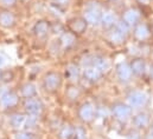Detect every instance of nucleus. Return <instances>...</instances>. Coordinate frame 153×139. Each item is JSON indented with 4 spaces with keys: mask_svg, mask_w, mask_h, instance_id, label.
<instances>
[{
    "mask_svg": "<svg viewBox=\"0 0 153 139\" xmlns=\"http://www.w3.org/2000/svg\"><path fill=\"white\" fill-rule=\"evenodd\" d=\"M123 39H125V34L121 33V32H119L117 30L111 34V40H112L113 42H115V44H120V42H122Z\"/></svg>",
    "mask_w": 153,
    "mask_h": 139,
    "instance_id": "19",
    "label": "nucleus"
},
{
    "mask_svg": "<svg viewBox=\"0 0 153 139\" xmlns=\"http://www.w3.org/2000/svg\"><path fill=\"white\" fill-rule=\"evenodd\" d=\"M147 139H153V137H152V136H150V137H149Z\"/></svg>",
    "mask_w": 153,
    "mask_h": 139,
    "instance_id": "32",
    "label": "nucleus"
},
{
    "mask_svg": "<svg viewBox=\"0 0 153 139\" xmlns=\"http://www.w3.org/2000/svg\"><path fill=\"white\" fill-rule=\"evenodd\" d=\"M84 18H85V21L87 23H89L91 25H96L100 21V13H99L97 10L89 7L85 11V13H84Z\"/></svg>",
    "mask_w": 153,
    "mask_h": 139,
    "instance_id": "5",
    "label": "nucleus"
},
{
    "mask_svg": "<svg viewBox=\"0 0 153 139\" xmlns=\"http://www.w3.org/2000/svg\"><path fill=\"white\" fill-rule=\"evenodd\" d=\"M1 1H2V4H4V5L8 6V5H12V4H13L16 0H1Z\"/></svg>",
    "mask_w": 153,
    "mask_h": 139,
    "instance_id": "28",
    "label": "nucleus"
},
{
    "mask_svg": "<svg viewBox=\"0 0 153 139\" xmlns=\"http://www.w3.org/2000/svg\"><path fill=\"white\" fill-rule=\"evenodd\" d=\"M84 74H85V77H87L89 80L96 81L97 79H100V77H101L102 73L96 69L95 66H88L87 69L84 70Z\"/></svg>",
    "mask_w": 153,
    "mask_h": 139,
    "instance_id": "9",
    "label": "nucleus"
},
{
    "mask_svg": "<svg viewBox=\"0 0 153 139\" xmlns=\"http://www.w3.org/2000/svg\"><path fill=\"white\" fill-rule=\"evenodd\" d=\"M23 94L26 97V98H31L32 96L36 94V89L32 84H26L24 87H23Z\"/></svg>",
    "mask_w": 153,
    "mask_h": 139,
    "instance_id": "18",
    "label": "nucleus"
},
{
    "mask_svg": "<svg viewBox=\"0 0 153 139\" xmlns=\"http://www.w3.org/2000/svg\"><path fill=\"white\" fill-rule=\"evenodd\" d=\"M146 102H147V96L144 92L137 91V92L131 93L129 97H128V104L132 107H135V108L144 106L146 104Z\"/></svg>",
    "mask_w": 153,
    "mask_h": 139,
    "instance_id": "2",
    "label": "nucleus"
},
{
    "mask_svg": "<svg viewBox=\"0 0 153 139\" xmlns=\"http://www.w3.org/2000/svg\"><path fill=\"white\" fill-rule=\"evenodd\" d=\"M56 1H57L58 4H62V5H63V4H67V2H68V0H56Z\"/></svg>",
    "mask_w": 153,
    "mask_h": 139,
    "instance_id": "30",
    "label": "nucleus"
},
{
    "mask_svg": "<svg viewBox=\"0 0 153 139\" xmlns=\"http://www.w3.org/2000/svg\"><path fill=\"white\" fill-rule=\"evenodd\" d=\"M4 64H5V59H4V58L0 56V66H2Z\"/></svg>",
    "mask_w": 153,
    "mask_h": 139,
    "instance_id": "29",
    "label": "nucleus"
},
{
    "mask_svg": "<svg viewBox=\"0 0 153 139\" xmlns=\"http://www.w3.org/2000/svg\"><path fill=\"white\" fill-rule=\"evenodd\" d=\"M134 123H135V125H137L138 127H145V126L149 124V117H147V114H145V113H139V114L135 117Z\"/></svg>",
    "mask_w": 153,
    "mask_h": 139,
    "instance_id": "15",
    "label": "nucleus"
},
{
    "mask_svg": "<svg viewBox=\"0 0 153 139\" xmlns=\"http://www.w3.org/2000/svg\"><path fill=\"white\" fill-rule=\"evenodd\" d=\"M139 1H140V2H143V4H147L150 0H139Z\"/></svg>",
    "mask_w": 153,
    "mask_h": 139,
    "instance_id": "31",
    "label": "nucleus"
},
{
    "mask_svg": "<svg viewBox=\"0 0 153 139\" xmlns=\"http://www.w3.org/2000/svg\"><path fill=\"white\" fill-rule=\"evenodd\" d=\"M117 73H119V77L121 80H128L132 75V69L126 64V63H121L117 67Z\"/></svg>",
    "mask_w": 153,
    "mask_h": 139,
    "instance_id": "8",
    "label": "nucleus"
},
{
    "mask_svg": "<svg viewBox=\"0 0 153 139\" xmlns=\"http://www.w3.org/2000/svg\"><path fill=\"white\" fill-rule=\"evenodd\" d=\"M48 30H49V26L45 21H39L38 24L35 26V33L38 37H44L48 33Z\"/></svg>",
    "mask_w": 153,
    "mask_h": 139,
    "instance_id": "14",
    "label": "nucleus"
},
{
    "mask_svg": "<svg viewBox=\"0 0 153 139\" xmlns=\"http://www.w3.org/2000/svg\"><path fill=\"white\" fill-rule=\"evenodd\" d=\"M74 41H75V37L73 34H70V33H67V34H64L62 37V44L64 45V46H71L73 44H74Z\"/></svg>",
    "mask_w": 153,
    "mask_h": 139,
    "instance_id": "20",
    "label": "nucleus"
},
{
    "mask_svg": "<svg viewBox=\"0 0 153 139\" xmlns=\"http://www.w3.org/2000/svg\"><path fill=\"white\" fill-rule=\"evenodd\" d=\"M79 116L83 120L89 121L94 117V107L91 104H84L79 110Z\"/></svg>",
    "mask_w": 153,
    "mask_h": 139,
    "instance_id": "7",
    "label": "nucleus"
},
{
    "mask_svg": "<svg viewBox=\"0 0 153 139\" xmlns=\"http://www.w3.org/2000/svg\"><path fill=\"white\" fill-rule=\"evenodd\" d=\"M123 19H125V23L127 25H133L139 19V12L137 10H129V11H127L125 13Z\"/></svg>",
    "mask_w": 153,
    "mask_h": 139,
    "instance_id": "10",
    "label": "nucleus"
},
{
    "mask_svg": "<svg viewBox=\"0 0 153 139\" xmlns=\"http://www.w3.org/2000/svg\"><path fill=\"white\" fill-rule=\"evenodd\" d=\"M151 136L153 137V129H152V132H151Z\"/></svg>",
    "mask_w": 153,
    "mask_h": 139,
    "instance_id": "33",
    "label": "nucleus"
},
{
    "mask_svg": "<svg viewBox=\"0 0 153 139\" xmlns=\"http://www.w3.org/2000/svg\"><path fill=\"white\" fill-rule=\"evenodd\" d=\"M101 21L105 27H109L115 23V15L112 12H105L101 17Z\"/></svg>",
    "mask_w": 153,
    "mask_h": 139,
    "instance_id": "12",
    "label": "nucleus"
},
{
    "mask_svg": "<svg viewBox=\"0 0 153 139\" xmlns=\"http://www.w3.org/2000/svg\"><path fill=\"white\" fill-rule=\"evenodd\" d=\"M84 27H85V23H83L82 20H76L73 24V30L76 32H82L84 30Z\"/></svg>",
    "mask_w": 153,
    "mask_h": 139,
    "instance_id": "21",
    "label": "nucleus"
},
{
    "mask_svg": "<svg viewBox=\"0 0 153 139\" xmlns=\"http://www.w3.org/2000/svg\"><path fill=\"white\" fill-rule=\"evenodd\" d=\"M76 139H85V132L82 129L76 130Z\"/></svg>",
    "mask_w": 153,
    "mask_h": 139,
    "instance_id": "27",
    "label": "nucleus"
},
{
    "mask_svg": "<svg viewBox=\"0 0 153 139\" xmlns=\"http://www.w3.org/2000/svg\"><path fill=\"white\" fill-rule=\"evenodd\" d=\"M16 139H32V136H31V133L22 132V133H18L16 136Z\"/></svg>",
    "mask_w": 153,
    "mask_h": 139,
    "instance_id": "25",
    "label": "nucleus"
},
{
    "mask_svg": "<svg viewBox=\"0 0 153 139\" xmlns=\"http://www.w3.org/2000/svg\"><path fill=\"white\" fill-rule=\"evenodd\" d=\"M149 30H147V27L145 26V25H139L138 27H137V30H135V35H137V38L138 39H140V40H144V39H146L147 37H149Z\"/></svg>",
    "mask_w": 153,
    "mask_h": 139,
    "instance_id": "16",
    "label": "nucleus"
},
{
    "mask_svg": "<svg viewBox=\"0 0 153 139\" xmlns=\"http://www.w3.org/2000/svg\"><path fill=\"white\" fill-rule=\"evenodd\" d=\"M25 124L27 125V127H33L36 125V118L35 117H29L26 120H25Z\"/></svg>",
    "mask_w": 153,
    "mask_h": 139,
    "instance_id": "26",
    "label": "nucleus"
},
{
    "mask_svg": "<svg viewBox=\"0 0 153 139\" xmlns=\"http://www.w3.org/2000/svg\"><path fill=\"white\" fill-rule=\"evenodd\" d=\"M18 102V98L14 93H11L6 90V87H2L0 90V105L4 107H11L14 106Z\"/></svg>",
    "mask_w": 153,
    "mask_h": 139,
    "instance_id": "1",
    "label": "nucleus"
},
{
    "mask_svg": "<svg viewBox=\"0 0 153 139\" xmlns=\"http://www.w3.org/2000/svg\"><path fill=\"white\" fill-rule=\"evenodd\" d=\"M70 136H71V129H70L69 125H65V126L62 129V131H61V138L68 139Z\"/></svg>",
    "mask_w": 153,
    "mask_h": 139,
    "instance_id": "22",
    "label": "nucleus"
},
{
    "mask_svg": "<svg viewBox=\"0 0 153 139\" xmlns=\"http://www.w3.org/2000/svg\"><path fill=\"white\" fill-rule=\"evenodd\" d=\"M116 27H117V31L121 32V33H123V34H126L128 32V25L126 23H123V21L117 23L116 24Z\"/></svg>",
    "mask_w": 153,
    "mask_h": 139,
    "instance_id": "23",
    "label": "nucleus"
},
{
    "mask_svg": "<svg viewBox=\"0 0 153 139\" xmlns=\"http://www.w3.org/2000/svg\"><path fill=\"white\" fill-rule=\"evenodd\" d=\"M42 107H43V105L37 99H29L25 103V110L30 114H33V116L35 114H38L39 112L42 111Z\"/></svg>",
    "mask_w": 153,
    "mask_h": 139,
    "instance_id": "4",
    "label": "nucleus"
},
{
    "mask_svg": "<svg viewBox=\"0 0 153 139\" xmlns=\"http://www.w3.org/2000/svg\"><path fill=\"white\" fill-rule=\"evenodd\" d=\"M61 84V78L57 73H49L45 77V87L50 91L56 90Z\"/></svg>",
    "mask_w": 153,
    "mask_h": 139,
    "instance_id": "3",
    "label": "nucleus"
},
{
    "mask_svg": "<svg viewBox=\"0 0 153 139\" xmlns=\"http://www.w3.org/2000/svg\"><path fill=\"white\" fill-rule=\"evenodd\" d=\"M114 114L120 120H126L131 116V108L126 105H116L114 107Z\"/></svg>",
    "mask_w": 153,
    "mask_h": 139,
    "instance_id": "6",
    "label": "nucleus"
},
{
    "mask_svg": "<svg viewBox=\"0 0 153 139\" xmlns=\"http://www.w3.org/2000/svg\"><path fill=\"white\" fill-rule=\"evenodd\" d=\"M131 69L133 70V72H134V73H137V74H141V73L144 72V70H145V64H144V61H143V60L138 59V60L133 61V64H132V67H131Z\"/></svg>",
    "mask_w": 153,
    "mask_h": 139,
    "instance_id": "17",
    "label": "nucleus"
},
{
    "mask_svg": "<svg viewBox=\"0 0 153 139\" xmlns=\"http://www.w3.org/2000/svg\"><path fill=\"white\" fill-rule=\"evenodd\" d=\"M25 120H26V118H25L24 116H22V114H16V116L12 117L11 124H12V126H13L14 129H20V127H23V126L25 125Z\"/></svg>",
    "mask_w": 153,
    "mask_h": 139,
    "instance_id": "13",
    "label": "nucleus"
},
{
    "mask_svg": "<svg viewBox=\"0 0 153 139\" xmlns=\"http://www.w3.org/2000/svg\"><path fill=\"white\" fill-rule=\"evenodd\" d=\"M14 23V17L10 12H4L0 14V25L4 27H11Z\"/></svg>",
    "mask_w": 153,
    "mask_h": 139,
    "instance_id": "11",
    "label": "nucleus"
},
{
    "mask_svg": "<svg viewBox=\"0 0 153 139\" xmlns=\"http://www.w3.org/2000/svg\"><path fill=\"white\" fill-rule=\"evenodd\" d=\"M68 72H69V74L71 75V78H73V79L77 78V73H78V71H77L76 66L70 65V66H69V70H68Z\"/></svg>",
    "mask_w": 153,
    "mask_h": 139,
    "instance_id": "24",
    "label": "nucleus"
}]
</instances>
